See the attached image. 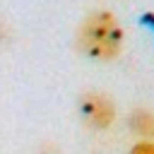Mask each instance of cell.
<instances>
[{"mask_svg": "<svg viewBox=\"0 0 154 154\" xmlns=\"http://www.w3.org/2000/svg\"><path fill=\"white\" fill-rule=\"evenodd\" d=\"M77 43L82 53L89 55L91 60H101V63L113 60L123 48V26L113 12L96 10L82 22Z\"/></svg>", "mask_w": 154, "mask_h": 154, "instance_id": "cell-1", "label": "cell"}, {"mask_svg": "<svg viewBox=\"0 0 154 154\" xmlns=\"http://www.w3.org/2000/svg\"><path fill=\"white\" fill-rule=\"evenodd\" d=\"M79 113H82L87 125H91L96 130H103L113 123L116 108H113L111 99L103 96V94H84L79 99Z\"/></svg>", "mask_w": 154, "mask_h": 154, "instance_id": "cell-2", "label": "cell"}, {"mask_svg": "<svg viewBox=\"0 0 154 154\" xmlns=\"http://www.w3.org/2000/svg\"><path fill=\"white\" fill-rule=\"evenodd\" d=\"M130 125L137 135H144V137H152L154 135V116L147 113V111H135L130 116Z\"/></svg>", "mask_w": 154, "mask_h": 154, "instance_id": "cell-3", "label": "cell"}, {"mask_svg": "<svg viewBox=\"0 0 154 154\" xmlns=\"http://www.w3.org/2000/svg\"><path fill=\"white\" fill-rule=\"evenodd\" d=\"M130 154H154V142H137Z\"/></svg>", "mask_w": 154, "mask_h": 154, "instance_id": "cell-4", "label": "cell"}]
</instances>
